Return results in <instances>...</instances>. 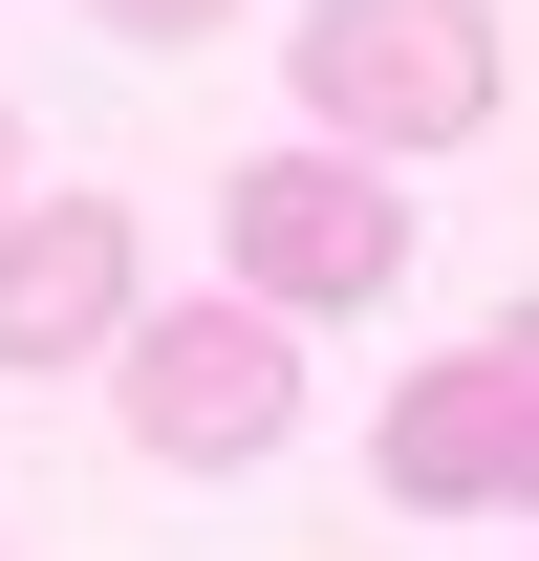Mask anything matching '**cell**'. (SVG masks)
<instances>
[{
	"mask_svg": "<svg viewBox=\"0 0 539 561\" xmlns=\"http://www.w3.org/2000/svg\"><path fill=\"white\" fill-rule=\"evenodd\" d=\"M280 87L324 151H474L496 130V0H302Z\"/></svg>",
	"mask_w": 539,
	"mask_h": 561,
	"instance_id": "obj_1",
	"label": "cell"
},
{
	"mask_svg": "<svg viewBox=\"0 0 539 561\" xmlns=\"http://www.w3.org/2000/svg\"><path fill=\"white\" fill-rule=\"evenodd\" d=\"M216 260H238V302H280V324H345V302H389L410 280V195L389 151H238L216 173Z\"/></svg>",
	"mask_w": 539,
	"mask_h": 561,
	"instance_id": "obj_2",
	"label": "cell"
},
{
	"mask_svg": "<svg viewBox=\"0 0 539 561\" xmlns=\"http://www.w3.org/2000/svg\"><path fill=\"white\" fill-rule=\"evenodd\" d=\"M130 454H173V476H238V454H280L302 432V324L280 302H130Z\"/></svg>",
	"mask_w": 539,
	"mask_h": 561,
	"instance_id": "obj_3",
	"label": "cell"
},
{
	"mask_svg": "<svg viewBox=\"0 0 539 561\" xmlns=\"http://www.w3.org/2000/svg\"><path fill=\"white\" fill-rule=\"evenodd\" d=\"M367 454H389V496H410V518H539V302L496 324V346L410 367Z\"/></svg>",
	"mask_w": 539,
	"mask_h": 561,
	"instance_id": "obj_4",
	"label": "cell"
},
{
	"mask_svg": "<svg viewBox=\"0 0 539 561\" xmlns=\"http://www.w3.org/2000/svg\"><path fill=\"white\" fill-rule=\"evenodd\" d=\"M130 280H151V238H130V195H0V367L44 389V367H87V346H130Z\"/></svg>",
	"mask_w": 539,
	"mask_h": 561,
	"instance_id": "obj_5",
	"label": "cell"
},
{
	"mask_svg": "<svg viewBox=\"0 0 539 561\" xmlns=\"http://www.w3.org/2000/svg\"><path fill=\"white\" fill-rule=\"evenodd\" d=\"M87 22H108V44H216L238 0H87Z\"/></svg>",
	"mask_w": 539,
	"mask_h": 561,
	"instance_id": "obj_6",
	"label": "cell"
},
{
	"mask_svg": "<svg viewBox=\"0 0 539 561\" xmlns=\"http://www.w3.org/2000/svg\"><path fill=\"white\" fill-rule=\"evenodd\" d=\"M0 195H22V108H0Z\"/></svg>",
	"mask_w": 539,
	"mask_h": 561,
	"instance_id": "obj_7",
	"label": "cell"
}]
</instances>
